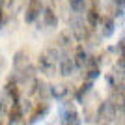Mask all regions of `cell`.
Instances as JSON below:
<instances>
[{"instance_id":"4fadbf2b","label":"cell","mask_w":125,"mask_h":125,"mask_svg":"<svg viewBox=\"0 0 125 125\" xmlns=\"http://www.w3.org/2000/svg\"><path fill=\"white\" fill-rule=\"evenodd\" d=\"M47 110H49V104H47V103H39V106H37V108L34 110V112H32L30 121H28V123H36L37 120H41V118H43V114H45Z\"/></svg>"},{"instance_id":"6da1fadb","label":"cell","mask_w":125,"mask_h":125,"mask_svg":"<svg viewBox=\"0 0 125 125\" xmlns=\"http://www.w3.org/2000/svg\"><path fill=\"white\" fill-rule=\"evenodd\" d=\"M58 62H60V52L58 49H47L39 56V69L47 77H52L56 73V67H58Z\"/></svg>"},{"instance_id":"7a4b0ae2","label":"cell","mask_w":125,"mask_h":125,"mask_svg":"<svg viewBox=\"0 0 125 125\" xmlns=\"http://www.w3.org/2000/svg\"><path fill=\"white\" fill-rule=\"evenodd\" d=\"M69 32H71V36L75 37V39H78V41H86L90 37V30L86 28V24H84L82 19H78V17H75V19H71L69 21Z\"/></svg>"},{"instance_id":"d6986e66","label":"cell","mask_w":125,"mask_h":125,"mask_svg":"<svg viewBox=\"0 0 125 125\" xmlns=\"http://www.w3.org/2000/svg\"><path fill=\"white\" fill-rule=\"evenodd\" d=\"M4 110H6V104H4V101L0 99V116L4 114Z\"/></svg>"},{"instance_id":"ba28073f","label":"cell","mask_w":125,"mask_h":125,"mask_svg":"<svg viewBox=\"0 0 125 125\" xmlns=\"http://www.w3.org/2000/svg\"><path fill=\"white\" fill-rule=\"evenodd\" d=\"M58 67H60V73H62L63 77L73 75V71H75V62H73V58H69V56H60Z\"/></svg>"},{"instance_id":"5b68a950","label":"cell","mask_w":125,"mask_h":125,"mask_svg":"<svg viewBox=\"0 0 125 125\" xmlns=\"http://www.w3.org/2000/svg\"><path fill=\"white\" fill-rule=\"evenodd\" d=\"M84 71H86V78H88L90 82L97 78L101 75V69H99V60H95L94 56H88L86 63H84Z\"/></svg>"},{"instance_id":"3957f363","label":"cell","mask_w":125,"mask_h":125,"mask_svg":"<svg viewBox=\"0 0 125 125\" xmlns=\"http://www.w3.org/2000/svg\"><path fill=\"white\" fill-rule=\"evenodd\" d=\"M104 120V121H112L116 120V106L110 101H103V103L97 106V112H95V120Z\"/></svg>"},{"instance_id":"7c38bea8","label":"cell","mask_w":125,"mask_h":125,"mask_svg":"<svg viewBox=\"0 0 125 125\" xmlns=\"http://www.w3.org/2000/svg\"><path fill=\"white\" fill-rule=\"evenodd\" d=\"M71 43H73V36H71V32H69V30H63V32L58 34V47L67 49Z\"/></svg>"},{"instance_id":"52a82bcc","label":"cell","mask_w":125,"mask_h":125,"mask_svg":"<svg viewBox=\"0 0 125 125\" xmlns=\"http://www.w3.org/2000/svg\"><path fill=\"white\" fill-rule=\"evenodd\" d=\"M99 24H101V36H103V37H110L112 34H114L116 24H114V19H112V17H108V15L103 17V15H101Z\"/></svg>"},{"instance_id":"ac0fdd59","label":"cell","mask_w":125,"mask_h":125,"mask_svg":"<svg viewBox=\"0 0 125 125\" xmlns=\"http://www.w3.org/2000/svg\"><path fill=\"white\" fill-rule=\"evenodd\" d=\"M36 92L39 94V97H41V99H43V97H49V95H51V94H49V86H47L45 82H43V80H37Z\"/></svg>"},{"instance_id":"2e32d148","label":"cell","mask_w":125,"mask_h":125,"mask_svg":"<svg viewBox=\"0 0 125 125\" xmlns=\"http://www.w3.org/2000/svg\"><path fill=\"white\" fill-rule=\"evenodd\" d=\"M21 120H22V112L19 108V103L10 106V123L11 121H21Z\"/></svg>"},{"instance_id":"8fae6325","label":"cell","mask_w":125,"mask_h":125,"mask_svg":"<svg viewBox=\"0 0 125 125\" xmlns=\"http://www.w3.org/2000/svg\"><path fill=\"white\" fill-rule=\"evenodd\" d=\"M86 60H88V54H86V51H84L82 47H77V51H75V56H73L75 67H84Z\"/></svg>"},{"instance_id":"ffe728a7","label":"cell","mask_w":125,"mask_h":125,"mask_svg":"<svg viewBox=\"0 0 125 125\" xmlns=\"http://www.w3.org/2000/svg\"><path fill=\"white\" fill-rule=\"evenodd\" d=\"M2 21H4V11H2V8H0V24H2Z\"/></svg>"},{"instance_id":"9c48e42d","label":"cell","mask_w":125,"mask_h":125,"mask_svg":"<svg viewBox=\"0 0 125 125\" xmlns=\"http://www.w3.org/2000/svg\"><path fill=\"white\" fill-rule=\"evenodd\" d=\"M49 94L54 99H63L69 94V88H67V84H54V86H49Z\"/></svg>"},{"instance_id":"277c9868","label":"cell","mask_w":125,"mask_h":125,"mask_svg":"<svg viewBox=\"0 0 125 125\" xmlns=\"http://www.w3.org/2000/svg\"><path fill=\"white\" fill-rule=\"evenodd\" d=\"M43 11V6L39 0H30L28 2V8H26V13H24V21L26 22H34L37 17L41 15Z\"/></svg>"},{"instance_id":"30bf717a","label":"cell","mask_w":125,"mask_h":125,"mask_svg":"<svg viewBox=\"0 0 125 125\" xmlns=\"http://www.w3.org/2000/svg\"><path fill=\"white\" fill-rule=\"evenodd\" d=\"M43 22H45V26H49V28H54V26H58V17L56 13L52 11V8H43Z\"/></svg>"},{"instance_id":"8992f818","label":"cell","mask_w":125,"mask_h":125,"mask_svg":"<svg viewBox=\"0 0 125 125\" xmlns=\"http://www.w3.org/2000/svg\"><path fill=\"white\" fill-rule=\"evenodd\" d=\"M30 65V56H28V51L21 49V51L15 52V56H13V67L15 71H22Z\"/></svg>"},{"instance_id":"9a60e30c","label":"cell","mask_w":125,"mask_h":125,"mask_svg":"<svg viewBox=\"0 0 125 125\" xmlns=\"http://www.w3.org/2000/svg\"><path fill=\"white\" fill-rule=\"evenodd\" d=\"M92 88H94V86H92V82H90V80H86V82H84L82 86H80V90H78L77 94H75V97H77V101H84V97H86V94H90V92H92Z\"/></svg>"},{"instance_id":"e0dca14e","label":"cell","mask_w":125,"mask_h":125,"mask_svg":"<svg viewBox=\"0 0 125 125\" xmlns=\"http://www.w3.org/2000/svg\"><path fill=\"white\" fill-rule=\"evenodd\" d=\"M69 6L75 13H80V11L86 10V0H69Z\"/></svg>"},{"instance_id":"5bb4252c","label":"cell","mask_w":125,"mask_h":125,"mask_svg":"<svg viewBox=\"0 0 125 125\" xmlns=\"http://www.w3.org/2000/svg\"><path fill=\"white\" fill-rule=\"evenodd\" d=\"M86 17H88V22H90V26L92 28H95V26L99 24V19H101V15H99V10L97 8H88V13H86Z\"/></svg>"}]
</instances>
